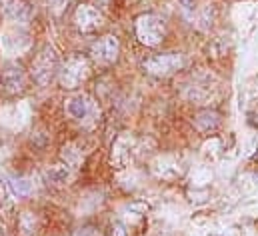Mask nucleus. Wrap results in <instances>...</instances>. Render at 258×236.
<instances>
[{"label": "nucleus", "mask_w": 258, "mask_h": 236, "mask_svg": "<svg viewBox=\"0 0 258 236\" xmlns=\"http://www.w3.org/2000/svg\"><path fill=\"white\" fill-rule=\"evenodd\" d=\"M166 26L156 14H142L136 18V36L146 46H158L164 40Z\"/></svg>", "instance_id": "obj_1"}, {"label": "nucleus", "mask_w": 258, "mask_h": 236, "mask_svg": "<svg viewBox=\"0 0 258 236\" xmlns=\"http://www.w3.org/2000/svg\"><path fill=\"white\" fill-rule=\"evenodd\" d=\"M58 70V54L52 46H44L32 62V76L38 84H48Z\"/></svg>", "instance_id": "obj_2"}, {"label": "nucleus", "mask_w": 258, "mask_h": 236, "mask_svg": "<svg viewBox=\"0 0 258 236\" xmlns=\"http://www.w3.org/2000/svg\"><path fill=\"white\" fill-rule=\"evenodd\" d=\"M184 66V58L176 52H170V54H158V56H152V58H146L142 62V68L148 72V74H154V76H170L174 74L176 70H180Z\"/></svg>", "instance_id": "obj_3"}, {"label": "nucleus", "mask_w": 258, "mask_h": 236, "mask_svg": "<svg viewBox=\"0 0 258 236\" xmlns=\"http://www.w3.org/2000/svg\"><path fill=\"white\" fill-rule=\"evenodd\" d=\"M88 60L82 56H74L60 68V84L64 88H74L88 76Z\"/></svg>", "instance_id": "obj_4"}, {"label": "nucleus", "mask_w": 258, "mask_h": 236, "mask_svg": "<svg viewBox=\"0 0 258 236\" xmlns=\"http://www.w3.org/2000/svg\"><path fill=\"white\" fill-rule=\"evenodd\" d=\"M66 114L78 122H88L96 116V104L86 94H74L66 100Z\"/></svg>", "instance_id": "obj_5"}, {"label": "nucleus", "mask_w": 258, "mask_h": 236, "mask_svg": "<svg viewBox=\"0 0 258 236\" xmlns=\"http://www.w3.org/2000/svg\"><path fill=\"white\" fill-rule=\"evenodd\" d=\"M118 52H120V44H118V40L114 36H102L90 48L92 58L96 60L98 64H112L114 60L118 58Z\"/></svg>", "instance_id": "obj_6"}, {"label": "nucleus", "mask_w": 258, "mask_h": 236, "mask_svg": "<svg viewBox=\"0 0 258 236\" xmlns=\"http://www.w3.org/2000/svg\"><path fill=\"white\" fill-rule=\"evenodd\" d=\"M74 22H76L78 30H82V32H94V30H98L104 24V18H102V14L94 6L80 4L76 8V12H74Z\"/></svg>", "instance_id": "obj_7"}, {"label": "nucleus", "mask_w": 258, "mask_h": 236, "mask_svg": "<svg viewBox=\"0 0 258 236\" xmlns=\"http://www.w3.org/2000/svg\"><path fill=\"white\" fill-rule=\"evenodd\" d=\"M0 12L6 20L18 24H26L32 16L30 6L24 0H0Z\"/></svg>", "instance_id": "obj_8"}, {"label": "nucleus", "mask_w": 258, "mask_h": 236, "mask_svg": "<svg viewBox=\"0 0 258 236\" xmlns=\"http://www.w3.org/2000/svg\"><path fill=\"white\" fill-rule=\"evenodd\" d=\"M2 84L8 92L16 94V92H22L24 86H26V76H24V70L16 64H8L2 72Z\"/></svg>", "instance_id": "obj_9"}, {"label": "nucleus", "mask_w": 258, "mask_h": 236, "mask_svg": "<svg viewBox=\"0 0 258 236\" xmlns=\"http://www.w3.org/2000/svg\"><path fill=\"white\" fill-rule=\"evenodd\" d=\"M220 124V116L216 110H200L196 116H194V126L200 130V132H212L216 130Z\"/></svg>", "instance_id": "obj_10"}, {"label": "nucleus", "mask_w": 258, "mask_h": 236, "mask_svg": "<svg viewBox=\"0 0 258 236\" xmlns=\"http://www.w3.org/2000/svg\"><path fill=\"white\" fill-rule=\"evenodd\" d=\"M18 228H20V236L36 234V218H34V214H32V212H24V214L20 216Z\"/></svg>", "instance_id": "obj_11"}, {"label": "nucleus", "mask_w": 258, "mask_h": 236, "mask_svg": "<svg viewBox=\"0 0 258 236\" xmlns=\"http://www.w3.org/2000/svg\"><path fill=\"white\" fill-rule=\"evenodd\" d=\"M8 184H10V190H12L16 196H24V194H28L30 188H32V182H30L28 178H10Z\"/></svg>", "instance_id": "obj_12"}, {"label": "nucleus", "mask_w": 258, "mask_h": 236, "mask_svg": "<svg viewBox=\"0 0 258 236\" xmlns=\"http://www.w3.org/2000/svg\"><path fill=\"white\" fill-rule=\"evenodd\" d=\"M46 176L50 178L52 182H66L68 180V170L64 166H52L46 170Z\"/></svg>", "instance_id": "obj_13"}, {"label": "nucleus", "mask_w": 258, "mask_h": 236, "mask_svg": "<svg viewBox=\"0 0 258 236\" xmlns=\"http://www.w3.org/2000/svg\"><path fill=\"white\" fill-rule=\"evenodd\" d=\"M46 2H48L50 10H52L54 14H62L66 8V4H68V0H46Z\"/></svg>", "instance_id": "obj_14"}, {"label": "nucleus", "mask_w": 258, "mask_h": 236, "mask_svg": "<svg viewBox=\"0 0 258 236\" xmlns=\"http://www.w3.org/2000/svg\"><path fill=\"white\" fill-rule=\"evenodd\" d=\"M112 236H126V230H124V226L120 222L112 224Z\"/></svg>", "instance_id": "obj_15"}, {"label": "nucleus", "mask_w": 258, "mask_h": 236, "mask_svg": "<svg viewBox=\"0 0 258 236\" xmlns=\"http://www.w3.org/2000/svg\"><path fill=\"white\" fill-rule=\"evenodd\" d=\"M180 4L184 8V12H192L194 8H196V0H180Z\"/></svg>", "instance_id": "obj_16"}, {"label": "nucleus", "mask_w": 258, "mask_h": 236, "mask_svg": "<svg viewBox=\"0 0 258 236\" xmlns=\"http://www.w3.org/2000/svg\"><path fill=\"white\" fill-rule=\"evenodd\" d=\"M76 236H98L96 234V230H92V228H82V230H78Z\"/></svg>", "instance_id": "obj_17"}, {"label": "nucleus", "mask_w": 258, "mask_h": 236, "mask_svg": "<svg viewBox=\"0 0 258 236\" xmlns=\"http://www.w3.org/2000/svg\"><path fill=\"white\" fill-rule=\"evenodd\" d=\"M2 198H4V188H2V184H0V202H2Z\"/></svg>", "instance_id": "obj_18"}, {"label": "nucleus", "mask_w": 258, "mask_h": 236, "mask_svg": "<svg viewBox=\"0 0 258 236\" xmlns=\"http://www.w3.org/2000/svg\"><path fill=\"white\" fill-rule=\"evenodd\" d=\"M0 236H2V234H0Z\"/></svg>", "instance_id": "obj_19"}]
</instances>
